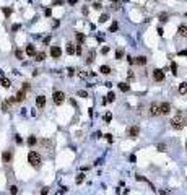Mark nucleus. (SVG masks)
<instances>
[{"mask_svg": "<svg viewBox=\"0 0 187 195\" xmlns=\"http://www.w3.org/2000/svg\"><path fill=\"white\" fill-rule=\"evenodd\" d=\"M112 101H116V93L114 91H109L106 96V99H104V103H112Z\"/></svg>", "mask_w": 187, "mask_h": 195, "instance_id": "nucleus-15", "label": "nucleus"}, {"mask_svg": "<svg viewBox=\"0 0 187 195\" xmlns=\"http://www.w3.org/2000/svg\"><path fill=\"white\" fill-rule=\"evenodd\" d=\"M148 112L150 115H160V103H151L148 107Z\"/></svg>", "mask_w": 187, "mask_h": 195, "instance_id": "nucleus-5", "label": "nucleus"}, {"mask_svg": "<svg viewBox=\"0 0 187 195\" xmlns=\"http://www.w3.org/2000/svg\"><path fill=\"white\" fill-rule=\"evenodd\" d=\"M186 124H187V120L184 119L182 112H177V115H174V119L171 120V127H172V129H177V130L184 129Z\"/></svg>", "mask_w": 187, "mask_h": 195, "instance_id": "nucleus-2", "label": "nucleus"}, {"mask_svg": "<svg viewBox=\"0 0 187 195\" xmlns=\"http://www.w3.org/2000/svg\"><path fill=\"white\" fill-rule=\"evenodd\" d=\"M76 182L80 184V182H83V174H78V177H76Z\"/></svg>", "mask_w": 187, "mask_h": 195, "instance_id": "nucleus-42", "label": "nucleus"}, {"mask_svg": "<svg viewBox=\"0 0 187 195\" xmlns=\"http://www.w3.org/2000/svg\"><path fill=\"white\" fill-rule=\"evenodd\" d=\"M179 55H187V50H181V52H179Z\"/></svg>", "mask_w": 187, "mask_h": 195, "instance_id": "nucleus-48", "label": "nucleus"}, {"mask_svg": "<svg viewBox=\"0 0 187 195\" xmlns=\"http://www.w3.org/2000/svg\"><path fill=\"white\" fill-rule=\"evenodd\" d=\"M36 143H38V138H36V137H29V138H28V145L29 146H34Z\"/></svg>", "mask_w": 187, "mask_h": 195, "instance_id": "nucleus-23", "label": "nucleus"}, {"mask_svg": "<svg viewBox=\"0 0 187 195\" xmlns=\"http://www.w3.org/2000/svg\"><path fill=\"white\" fill-rule=\"evenodd\" d=\"M93 7H95L96 10H101V8H103V5L99 3V2H95V5H93Z\"/></svg>", "mask_w": 187, "mask_h": 195, "instance_id": "nucleus-34", "label": "nucleus"}, {"mask_svg": "<svg viewBox=\"0 0 187 195\" xmlns=\"http://www.w3.org/2000/svg\"><path fill=\"white\" fill-rule=\"evenodd\" d=\"M99 72H101V73H104V75H109V73H111V67H107V65H103V67H99Z\"/></svg>", "mask_w": 187, "mask_h": 195, "instance_id": "nucleus-18", "label": "nucleus"}, {"mask_svg": "<svg viewBox=\"0 0 187 195\" xmlns=\"http://www.w3.org/2000/svg\"><path fill=\"white\" fill-rule=\"evenodd\" d=\"M11 158H13V153H11L10 150L3 151V155H2V159H3V163H5V164H8V163H11Z\"/></svg>", "mask_w": 187, "mask_h": 195, "instance_id": "nucleus-10", "label": "nucleus"}, {"mask_svg": "<svg viewBox=\"0 0 187 195\" xmlns=\"http://www.w3.org/2000/svg\"><path fill=\"white\" fill-rule=\"evenodd\" d=\"M177 34L181 38H187V25H181L177 28Z\"/></svg>", "mask_w": 187, "mask_h": 195, "instance_id": "nucleus-13", "label": "nucleus"}, {"mask_svg": "<svg viewBox=\"0 0 187 195\" xmlns=\"http://www.w3.org/2000/svg\"><path fill=\"white\" fill-rule=\"evenodd\" d=\"M160 195H168V192H166V190H161V192H160Z\"/></svg>", "mask_w": 187, "mask_h": 195, "instance_id": "nucleus-50", "label": "nucleus"}, {"mask_svg": "<svg viewBox=\"0 0 187 195\" xmlns=\"http://www.w3.org/2000/svg\"><path fill=\"white\" fill-rule=\"evenodd\" d=\"M34 59L38 60V62H42V60L46 59V54L44 52H38V54H34Z\"/></svg>", "mask_w": 187, "mask_h": 195, "instance_id": "nucleus-21", "label": "nucleus"}, {"mask_svg": "<svg viewBox=\"0 0 187 195\" xmlns=\"http://www.w3.org/2000/svg\"><path fill=\"white\" fill-rule=\"evenodd\" d=\"M26 54L29 55V57H34V54H36V47L33 44H28L26 46Z\"/></svg>", "mask_w": 187, "mask_h": 195, "instance_id": "nucleus-14", "label": "nucleus"}, {"mask_svg": "<svg viewBox=\"0 0 187 195\" xmlns=\"http://www.w3.org/2000/svg\"><path fill=\"white\" fill-rule=\"evenodd\" d=\"M107 20H109V16H107V15H101V18H99L101 23H104V21H107Z\"/></svg>", "mask_w": 187, "mask_h": 195, "instance_id": "nucleus-33", "label": "nucleus"}, {"mask_svg": "<svg viewBox=\"0 0 187 195\" xmlns=\"http://www.w3.org/2000/svg\"><path fill=\"white\" fill-rule=\"evenodd\" d=\"M119 5H121L119 2H112V3H111V7H112V8H116V10L119 8Z\"/></svg>", "mask_w": 187, "mask_h": 195, "instance_id": "nucleus-39", "label": "nucleus"}, {"mask_svg": "<svg viewBox=\"0 0 187 195\" xmlns=\"http://www.w3.org/2000/svg\"><path fill=\"white\" fill-rule=\"evenodd\" d=\"M127 133H129V137H130V138H137V137H138V133H140V129H138V125H130Z\"/></svg>", "mask_w": 187, "mask_h": 195, "instance_id": "nucleus-6", "label": "nucleus"}, {"mask_svg": "<svg viewBox=\"0 0 187 195\" xmlns=\"http://www.w3.org/2000/svg\"><path fill=\"white\" fill-rule=\"evenodd\" d=\"M41 155L38 153V151H29L28 153V163H29L34 169H39L41 168Z\"/></svg>", "mask_w": 187, "mask_h": 195, "instance_id": "nucleus-1", "label": "nucleus"}, {"mask_svg": "<svg viewBox=\"0 0 187 195\" xmlns=\"http://www.w3.org/2000/svg\"><path fill=\"white\" fill-rule=\"evenodd\" d=\"M36 106L39 107V109H42L46 106V96L44 94H39L38 98H36Z\"/></svg>", "mask_w": 187, "mask_h": 195, "instance_id": "nucleus-11", "label": "nucleus"}, {"mask_svg": "<svg viewBox=\"0 0 187 195\" xmlns=\"http://www.w3.org/2000/svg\"><path fill=\"white\" fill-rule=\"evenodd\" d=\"M23 90L28 91V90H29V85H28V83H23Z\"/></svg>", "mask_w": 187, "mask_h": 195, "instance_id": "nucleus-45", "label": "nucleus"}, {"mask_svg": "<svg viewBox=\"0 0 187 195\" xmlns=\"http://www.w3.org/2000/svg\"><path fill=\"white\" fill-rule=\"evenodd\" d=\"M153 78H155V81H163L164 80V72L161 68H155L153 70Z\"/></svg>", "mask_w": 187, "mask_h": 195, "instance_id": "nucleus-7", "label": "nucleus"}, {"mask_svg": "<svg viewBox=\"0 0 187 195\" xmlns=\"http://www.w3.org/2000/svg\"><path fill=\"white\" fill-rule=\"evenodd\" d=\"M15 55L18 57V59H23V52H21L20 49H16V50H15Z\"/></svg>", "mask_w": 187, "mask_h": 195, "instance_id": "nucleus-29", "label": "nucleus"}, {"mask_svg": "<svg viewBox=\"0 0 187 195\" xmlns=\"http://www.w3.org/2000/svg\"><path fill=\"white\" fill-rule=\"evenodd\" d=\"M39 145H41V148H42L46 153H47V151H52V148H54V141L46 138V140H41V141H39Z\"/></svg>", "mask_w": 187, "mask_h": 195, "instance_id": "nucleus-4", "label": "nucleus"}, {"mask_svg": "<svg viewBox=\"0 0 187 195\" xmlns=\"http://www.w3.org/2000/svg\"><path fill=\"white\" fill-rule=\"evenodd\" d=\"M171 72L174 73V75H177V65H176V62H172V64H171Z\"/></svg>", "mask_w": 187, "mask_h": 195, "instance_id": "nucleus-28", "label": "nucleus"}, {"mask_svg": "<svg viewBox=\"0 0 187 195\" xmlns=\"http://www.w3.org/2000/svg\"><path fill=\"white\" fill-rule=\"evenodd\" d=\"M76 41H78V44H81L85 41V34L83 33H76Z\"/></svg>", "mask_w": 187, "mask_h": 195, "instance_id": "nucleus-24", "label": "nucleus"}, {"mask_svg": "<svg viewBox=\"0 0 187 195\" xmlns=\"http://www.w3.org/2000/svg\"><path fill=\"white\" fill-rule=\"evenodd\" d=\"M15 141L18 143V145H21V143H23V140H21V137H20V135H15Z\"/></svg>", "mask_w": 187, "mask_h": 195, "instance_id": "nucleus-32", "label": "nucleus"}, {"mask_svg": "<svg viewBox=\"0 0 187 195\" xmlns=\"http://www.w3.org/2000/svg\"><path fill=\"white\" fill-rule=\"evenodd\" d=\"M11 11H13L11 8H3V13H5V16H10V15H11Z\"/></svg>", "mask_w": 187, "mask_h": 195, "instance_id": "nucleus-31", "label": "nucleus"}, {"mask_svg": "<svg viewBox=\"0 0 187 195\" xmlns=\"http://www.w3.org/2000/svg\"><path fill=\"white\" fill-rule=\"evenodd\" d=\"M179 94H186L187 93V83H181V86H179Z\"/></svg>", "mask_w": 187, "mask_h": 195, "instance_id": "nucleus-20", "label": "nucleus"}, {"mask_svg": "<svg viewBox=\"0 0 187 195\" xmlns=\"http://www.w3.org/2000/svg\"><path fill=\"white\" fill-rule=\"evenodd\" d=\"M133 62H135V64H138V65H145V64H147V57H145V55H138Z\"/></svg>", "mask_w": 187, "mask_h": 195, "instance_id": "nucleus-16", "label": "nucleus"}, {"mask_svg": "<svg viewBox=\"0 0 187 195\" xmlns=\"http://www.w3.org/2000/svg\"><path fill=\"white\" fill-rule=\"evenodd\" d=\"M0 85L3 86V88H10V86H11V83H10V80H8V78H5V76H2V78H0Z\"/></svg>", "mask_w": 187, "mask_h": 195, "instance_id": "nucleus-17", "label": "nucleus"}, {"mask_svg": "<svg viewBox=\"0 0 187 195\" xmlns=\"http://www.w3.org/2000/svg\"><path fill=\"white\" fill-rule=\"evenodd\" d=\"M78 96H81V98H88V93L83 91V90H80V91H78Z\"/></svg>", "mask_w": 187, "mask_h": 195, "instance_id": "nucleus-30", "label": "nucleus"}, {"mask_svg": "<svg viewBox=\"0 0 187 195\" xmlns=\"http://www.w3.org/2000/svg\"><path fill=\"white\" fill-rule=\"evenodd\" d=\"M47 192H49V189H47V187H44V189L41 190V195H47Z\"/></svg>", "mask_w": 187, "mask_h": 195, "instance_id": "nucleus-43", "label": "nucleus"}, {"mask_svg": "<svg viewBox=\"0 0 187 195\" xmlns=\"http://www.w3.org/2000/svg\"><path fill=\"white\" fill-rule=\"evenodd\" d=\"M52 99H54V104L60 106L64 101H65V93H62V91H54V94H52Z\"/></svg>", "mask_w": 187, "mask_h": 195, "instance_id": "nucleus-3", "label": "nucleus"}, {"mask_svg": "<svg viewBox=\"0 0 187 195\" xmlns=\"http://www.w3.org/2000/svg\"><path fill=\"white\" fill-rule=\"evenodd\" d=\"M111 119H112V115L109 114V112H107V114L104 115V120H106V122H111Z\"/></svg>", "mask_w": 187, "mask_h": 195, "instance_id": "nucleus-35", "label": "nucleus"}, {"mask_svg": "<svg viewBox=\"0 0 187 195\" xmlns=\"http://www.w3.org/2000/svg\"><path fill=\"white\" fill-rule=\"evenodd\" d=\"M67 54H68V55L75 54V46L72 44V42H68V44H67Z\"/></svg>", "mask_w": 187, "mask_h": 195, "instance_id": "nucleus-19", "label": "nucleus"}, {"mask_svg": "<svg viewBox=\"0 0 187 195\" xmlns=\"http://www.w3.org/2000/svg\"><path fill=\"white\" fill-rule=\"evenodd\" d=\"M44 15H46V16H51V15H52V10H51V8H46Z\"/></svg>", "mask_w": 187, "mask_h": 195, "instance_id": "nucleus-40", "label": "nucleus"}, {"mask_svg": "<svg viewBox=\"0 0 187 195\" xmlns=\"http://www.w3.org/2000/svg\"><path fill=\"white\" fill-rule=\"evenodd\" d=\"M160 20H161V21H166V20H168V15H166V13H161V15H160Z\"/></svg>", "mask_w": 187, "mask_h": 195, "instance_id": "nucleus-38", "label": "nucleus"}, {"mask_svg": "<svg viewBox=\"0 0 187 195\" xmlns=\"http://www.w3.org/2000/svg\"><path fill=\"white\" fill-rule=\"evenodd\" d=\"M119 88H121L122 91H130V85H129V83H124V81L119 83Z\"/></svg>", "mask_w": 187, "mask_h": 195, "instance_id": "nucleus-22", "label": "nucleus"}, {"mask_svg": "<svg viewBox=\"0 0 187 195\" xmlns=\"http://www.w3.org/2000/svg\"><path fill=\"white\" fill-rule=\"evenodd\" d=\"M10 194H11V195H16V194H18V187H16V185H10Z\"/></svg>", "mask_w": 187, "mask_h": 195, "instance_id": "nucleus-27", "label": "nucleus"}, {"mask_svg": "<svg viewBox=\"0 0 187 195\" xmlns=\"http://www.w3.org/2000/svg\"><path fill=\"white\" fill-rule=\"evenodd\" d=\"M93 60H95V50H90V55H88V60H86V62H88V64H91Z\"/></svg>", "mask_w": 187, "mask_h": 195, "instance_id": "nucleus-26", "label": "nucleus"}, {"mask_svg": "<svg viewBox=\"0 0 187 195\" xmlns=\"http://www.w3.org/2000/svg\"><path fill=\"white\" fill-rule=\"evenodd\" d=\"M101 52H103V54H107V52H109V47H103Z\"/></svg>", "mask_w": 187, "mask_h": 195, "instance_id": "nucleus-46", "label": "nucleus"}, {"mask_svg": "<svg viewBox=\"0 0 187 195\" xmlns=\"http://www.w3.org/2000/svg\"><path fill=\"white\" fill-rule=\"evenodd\" d=\"M11 29H13V31H18V29H20V25H13V26H11Z\"/></svg>", "mask_w": 187, "mask_h": 195, "instance_id": "nucleus-44", "label": "nucleus"}, {"mask_svg": "<svg viewBox=\"0 0 187 195\" xmlns=\"http://www.w3.org/2000/svg\"><path fill=\"white\" fill-rule=\"evenodd\" d=\"M51 55L54 57V59H60V55H62V50L59 46H52L51 47Z\"/></svg>", "mask_w": 187, "mask_h": 195, "instance_id": "nucleus-8", "label": "nucleus"}, {"mask_svg": "<svg viewBox=\"0 0 187 195\" xmlns=\"http://www.w3.org/2000/svg\"><path fill=\"white\" fill-rule=\"evenodd\" d=\"M169 111H171V104L169 103H161L160 104V114H169Z\"/></svg>", "mask_w": 187, "mask_h": 195, "instance_id": "nucleus-9", "label": "nucleus"}, {"mask_svg": "<svg viewBox=\"0 0 187 195\" xmlns=\"http://www.w3.org/2000/svg\"><path fill=\"white\" fill-rule=\"evenodd\" d=\"M68 3H70V5H75V3H76V0H68Z\"/></svg>", "mask_w": 187, "mask_h": 195, "instance_id": "nucleus-49", "label": "nucleus"}, {"mask_svg": "<svg viewBox=\"0 0 187 195\" xmlns=\"http://www.w3.org/2000/svg\"><path fill=\"white\" fill-rule=\"evenodd\" d=\"M122 57H124V49H117V52H116V59H117V60H121Z\"/></svg>", "mask_w": 187, "mask_h": 195, "instance_id": "nucleus-25", "label": "nucleus"}, {"mask_svg": "<svg viewBox=\"0 0 187 195\" xmlns=\"http://www.w3.org/2000/svg\"><path fill=\"white\" fill-rule=\"evenodd\" d=\"M186 148H187V141H186Z\"/></svg>", "mask_w": 187, "mask_h": 195, "instance_id": "nucleus-51", "label": "nucleus"}, {"mask_svg": "<svg viewBox=\"0 0 187 195\" xmlns=\"http://www.w3.org/2000/svg\"><path fill=\"white\" fill-rule=\"evenodd\" d=\"M166 145H158V151H166Z\"/></svg>", "mask_w": 187, "mask_h": 195, "instance_id": "nucleus-37", "label": "nucleus"}, {"mask_svg": "<svg viewBox=\"0 0 187 195\" xmlns=\"http://www.w3.org/2000/svg\"><path fill=\"white\" fill-rule=\"evenodd\" d=\"M116 29H117V25H116V23H112V25H111V28H109V31L112 33V31H116Z\"/></svg>", "mask_w": 187, "mask_h": 195, "instance_id": "nucleus-41", "label": "nucleus"}, {"mask_svg": "<svg viewBox=\"0 0 187 195\" xmlns=\"http://www.w3.org/2000/svg\"><path fill=\"white\" fill-rule=\"evenodd\" d=\"M25 98H26V91L21 90V91H18V93H16V96L13 98V99H15L16 103H21V101H25Z\"/></svg>", "mask_w": 187, "mask_h": 195, "instance_id": "nucleus-12", "label": "nucleus"}, {"mask_svg": "<svg viewBox=\"0 0 187 195\" xmlns=\"http://www.w3.org/2000/svg\"><path fill=\"white\" fill-rule=\"evenodd\" d=\"M106 140L109 141V143H111V141H114V137H112L111 133H107V135H106Z\"/></svg>", "mask_w": 187, "mask_h": 195, "instance_id": "nucleus-36", "label": "nucleus"}, {"mask_svg": "<svg viewBox=\"0 0 187 195\" xmlns=\"http://www.w3.org/2000/svg\"><path fill=\"white\" fill-rule=\"evenodd\" d=\"M73 73H75V70H73V68H68V75L72 76V75H73Z\"/></svg>", "mask_w": 187, "mask_h": 195, "instance_id": "nucleus-47", "label": "nucleus"}]
</instances>
